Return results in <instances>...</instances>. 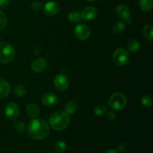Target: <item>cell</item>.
Wrapping results in <instances>:
<instances>
[{
    "label": "cell",
    "instance_id": "cell-2",
    "mask_svg": "<svg viewBox=\"0 0 153 153\" xmlns=\"http://www.w3.org/2000/svg\"><path fill=\"white\" fill-rule=\"evenodd\" d=\"M70 122V117L64 111H56L52 114L49 118V124L55 131H62L67 128Z\"/></svg>",
    "mask_w": 153,
    "mask_h": 153
},
{
    "label": "cell",
    "instance_id": "cell-5",
    "mask_svg": "<svg viewBox=\"0 0 153 153\" xmlns=\"http://www.w3.org/2000/svg\"><path fill=\"white\" fill-rule=\"evenodd\" d=\"M129 60V55L125 49L120 48L115 50L113 55V61L116 65L122 67L126 65Z\"/></svg>",
    "mask_w": 153,
    "mask_h": 153
},
{
    "label": "cell",
    "instance_id": "cell-11",
    "mask_svg": "<svg viewBox=\"0 0 153 153\" xmlns=\"http://www.w3.org/2000/svg\"><path fill=\"white\" fill-rule=\"evenodd\" d=\"M97 13H98V10H97V9L95 7H94V6H89V7H87L82 12V18L83 20H93L97 16Z\"/></svg>",
    "mask_w": 153,
    "mask_h": 153
},
{
    "label": "cell",
    "instance_id": "cell-28",
    "mask_svg": "<svg viewBox=\"0 0 153 153\" xmlns=\"http://www.w3.org/2000/svg\"><path fill=\"white\" fill-rule=\"evenodd\" d=\"M31 8H32L33 10H36V11H38L40 9L43 8V5H42V4L40 1H34V2L31 4Z\"/></svg>",
    "mask_w": 153,
    "mask_h": 153
},
{
    "label": "cell",
    "instance_id": "cell-30",
    "mask_svg": "<svg viewBox=\"0 0 153 153\" xmlns=\"http://www.w3.org/2000/svg\"><path fill=\"white\" fill-rule=\"evenodd\" d=\"M115 117H116V114H115V113L114 111H109L108 113L107 114V118L108 120H114Z\"/></svg>",
    "mask_w": 153,
    "mask_h": 153
},
{
    "label": "cell",
    "instance_id": "cell-8",
    "mask_svg": "<svg viewBox=\"0 0 153 153\" xmlns=\"http://www.w3.org/2000/svg\"><path fill=\"white\" fill-rule=\"evenodd\" d=\"M4 114L8 119L15 120L18 117L19 114V109L17 105L14 102H10L5 106Z\"/></svg>",
    "mask_w": 153,
    "mask_h": 153
},
{
    "label": "cell",
    "instance_id": "cell-10",
    "mask_svg": "<svg viewBox=\"0 0 153 153\" xmlns=\"http://www.w3.org/2000/svg\"><path fill=\"white\" fill-rule=\"evenodd\" d=\"M116 14L119 16L120 19H125L126 21H129L131 18V11H130L129 7L124 4H120L117 5L115 9Z\"/></svg>",
    "mask_w": 153,
    "mask_h": 153
},
{
    "label": "cell",
    "instance_id": "cell-26",
    "mask_svg": "<svg viewBox=\"0 0 153 153\" xmlns=\"http://www.w3.org/2000/svg\"><path fill=\"white\" fill-rule=\"evenodd\" d=\"M14 127L16 131L19 133H23L25 130V126L24 123H22V121L16 120L15 122Z\"/></svg>",
    "mask_w": 153,
    "mask_h": 153
},
{
    "label": "cell",
    "instance_id": "cell-14",
    "mask_svg": "<svg viewBox=\"0 0 153 153\" xmlns=\"http://www.w3.org/2000/svg\"><path fill=\"white\" fill-rule=\"evenodd\" d=\"M26 114L31 119H36L40 114V108L35 103H30L27 105Z\"/></svg>",
    "mask_w": 153,
    "mask_h": 153
},
{
    "label": "cell",
    "instance_id": "cell-27",
    "mask_svg": "<svg viewBox=\"0 0 153 153\" xmlns=\"http://www.w3.org/2000/svg\"><path fill=\"white\" fill-rule=\"evenodd\" d=\"M7 16L3 12L0 11V30H2L5 28L7 25Z\"/></svg>",
    "mask_w": 153,
    "mask_h": 153
},
{
    "label": "cell",
    "instance_id": "cell-23",
    "mask_svg": "<svg viewBox=\"0 0 153 153\" xmlns=\"http://www.w3.org/2000/svg\"><path fill=\"white\" fill-rule=\"evenodd\" d=\"M66 148H67V145H66L65 142L63 141V140H58L55 143V149L58 153L64 152Z\"/></svg>",
    "mask_w": 153,
    "mask_h": 153
},
{
    "label": "cell",
    "instance_id": "cell-13",
    "mask_svg": "<svg viewBox=\"0 0 153 153\" xmlns=\"http://www.w3.org/2000/svg\"><path fill=\"white\" fill-rule=\"evenodd\" d=\"M47 61L46 59L43 58H38L31 64V70L35 73H41L47 67Z\"/></svg>",
    "mask_w": 153,
    "mask_h": 153
},
{
    "label": "cell",
    "instance_id": "cell-18",
    "mask_svg": "<svg viewBox=\"0 0 153 153\" xmlns=\"http://www.w3.org/2000/svg\"><path fill=\"white\" fill-rule=\"evenodd\" d=\"M139 6L143 11H149L152 8L153 0H140Z\"/></svg>",
    "mask_w": 153,
    "mask_h": 153
},
{
    "label": "cell",
    "instance_id": "cell-31",
    "mask_svg": "<svg viewBox=\"0 0 153 153\" xmlns=\"http://www.w3.org/2000/svg\"><path fill=\"white\" fill-rule=\"evenodd\" d=\"M126 149H127V144L125 143H121V144L119 146V147H118V149H119V151H120V152H124V151L126 150Z\"/></svg>",
    "mask_w": 153,
    "mask_h": 153
},
{
    "label": "cell",
    "instance_id": "cell-22",
    "mask_svg": "<svg viewBox=\"0 0 153 153\" xmlns=\"http://www.w3.org/2000/svg\"><path fill=\"white\" fill-rule=\"evenodd\" d=\"M13 92L16 94L17 97H25V94L27 93V90L25 88V87H24L23 85H18L13 90Z\"/></svg>",
    "mask_w": 153,
    "mask_h": 153
},
{
    "label": "cell",
    "instance_id": "cell-21",
    "mask_svg": "<svg viewBox=\"0 0 153 153\" xmlns=\"http://www.w3.org/2000/svg\"><path fill=\"white\" fill-rule=\"evenodd\" d=\"M126 29V25L124 22H117L113 25L112 27V31L114 34H120L125 31Z\"/></svg>",
    "mask_w": 153,
    "mask_h": 153
},
{
    "label": "cell",
    "instance_id": "cell-24",
    "mask_svg": "<svg viewBox=\"0 0 153 153\" xmlns=\"http://www.w3.org/2000/svg\"><path fill=\"white\" fill-rule=\"evenodd\" d=\"M107 111V108L103 105H97L95 108H94V112L97 116H102L103 114H105Z\"/></svg>",
    "mask_w": 153,
    "mask_h": 153
},
{
    "label": "cell",
    "instance_id": "cell-7",
    "mask_svg": "<svg viewBox=\"0 0 153 153\" xmlns=\"http://www.w3.org/2000/svg\"><path fill=\"white\" fill-rule=\"evenodd\" d=\"M54 84L59 91H66L69 88L70 81L65 75L58 74L54 79Z\"/></svg>",
    "mask_w": 153,
    "mask_h": 153
},
{
    "label": "cell",
    "instance_id": "cell-32",
    "mask_svg": "<svg viewBox=\"0 0 153 153\" xmlns=\"http://www.w3.org/2000/svg\"><path fill=\"white\" fill-rule=\"evenodd\" d=\"M105 153H118V152L117 150H115V149H108L107 151H105Z\"/></svg>",
    "mask_w": 153,
    "mask_h": 153
},
{
    "label": "cell",
    "instance_id": "cell-34",
    "mask_svg": "<svg viewBox=\"0 0 153 153\" xmlns=\"http://www.w3.org/2000/svg\"><path fill=\"white\" fill-rule=\"evenodd\" d=\"M0 40H1V38H0Z\"/></svg>",
    "mask_w": 153,
    "mask_h": 153
},
{
    "label": "cell",
    "instance_id": "cell-9",
    "mask_svg": "<svg viewBox=\"0 0 153 153\" xmlns=\"http://www.w3.org/2000/svg\"><path fill=\"white\" fill-rule=\"evenodd\" d=\"M74 33L78 38L82 40H85L91 35V30L88 25L80 24L75 28Z\"/></svg>",
    "mask_w": 153,
    "mask_h": 153
},
{
    "label": "cell",
    "instance_id": "cell-25",
    "mask_svg": "<svg viewBox=\"0 0 153 153\" xmlns=\"http://www.w3.org/2000/svg\"><path fill=\"white\" fill-rule=\"evenodd\" d=\"M140 101H141L142 105H143L144 107H147V108L152 107V98L149 97V96H148V95L143 96L141 98V100H140Z\"/></svg>",
    "mask_w": 153,
    "mask_h": 153
},
{
    "label": "cell",
    "instance_id": "cell-29",
    "mask_svg": "<svg viewBox=\"0 0 153 153\" xmlns=\"http://www.w3.org/2000/svg\"><path fill=\"white\" fill-rule=\"evenodd\" d=\"M9 0H0V9H5L8 7Z\"/></svg>",
    "mask_w": 153,
    "mask_h": 153
},
{
    "label": "cell",
    "instance_id": "cell-33",
    "mask_svg": "<svg viewBox=\"0 0 153 153\" xmlns=\"http://www.w3.org/2000/svg\"><path fill=\"white\" fill-rule=\"evenodd\" d=\"M87 1H90V2H94V1H96L97 0H87Z\"/></svg>",
    "mask_w": 153,
    "mask_h": 153
},
{
    "label": "cell",
    "instance_id": "cell-20",
    "mask_svg": "<svg viewBox=\"0 0 153 153\" xmlns=\"http://www.w3.org/2000/svg\"><path fill=\"white\" fill-rule=\"evenodd\" d=\"M127 48H128V51L131 52H136L138 51L140 49V44L139 42L135 39H131L127 43Z\"/></svg>",
    "mask_w": 153,
    "mask_h": 153
},
{
    "label": "cell",
    "instance_id": "cell-15",
    "mask_svg": "<svg viewBox=\"0 0 153 153\" xmlns=\"http://www.w3.org/2000/svg\"><path fill=\"white\" fill-rule=\"evenodd\" d=\"M10 85L8 82L3 79H0V97L4 98L10 94Z\"/></svg>",
    "mask_w": 153,
    "mask_h": 153
},
{
    "label": "cell",
    "instance_id": "cell-16",
    "mask_svg": "<svg viewBox=\"0 0 153 153\" xmlns=\"http://www.w3.org/2000/svg\"><path fill=\"white\" fill-rule=\"evenodd\" d=\"M77 109V104L73 100L68 101L64 105V112L67 114H73Z\"/></svg>",
    "mask_w": 153,
    "mask_h": 153
},
{
    "label": "cell",
    "instance_id": "cell-19",
    "mask_svg": "<svg viewBox=\"0 0 153 153\" xmlns=\"http://www.w3.org/2000/svg\"><path fill=\"white\" fill-rule=\"evenodd\" d=\"M143 34L145 38L149 41H152L153 39V27L151 25H146L143 28Z\"/></svg>",
    "mask_w": 153,
    "mask_h": 153
},
{
    "label": "cell",
    "instance_id": "cell-6",
    "mask_svg": "<svg viewBox=\"0 0 153 153\" xmlns=\"http://www.w3.org/2000/svg\"><path fill=\"white\" fill-rule=\"evenodd\" d=\"M61 9V6L57 1H50L46 3L43 7L44 13L48 16H54L58 14Z\"/></svg>",
    "mask_w": 153,
    "mask_h": 153
},
{
    "label": "cell",
    "instance_id": "cell-4",
    "mask_svg": "<svg viewBox=\"0 0 153 153\" xmlns=\"http://www.w3.org/2000/svg\"><path fill=\"white\" fill-rule=\"evenodd\" d=\"M111 108L114 111L122 110L126 105V98L125 95L121 93H115L111 96L108 101Z\"/></svg>",
    "mask_w": 153,
    "mask_h": 153
},
{
    "label": "cell",
    "instance_id": "cell-1",
    "mask_svg": "<svg viewBox=\"0 0 153 153\" xmlns=\"http://www.w3.org/2000/svg\"><path fill=\"white\" fill-rule=\"evenodd\" d=\"M49 127L46 121L41 119H33L28 126V134L34 140H43L49 134Z\"/></svg>",
    "mask_w": 153,
    "mask_h": 153
},
{
    "label": "cell",
    "instance_id": "cell-17",
    "mask_svg": "<svg viewBox=\"0 0 153 153\" xmlns=\"http://www.w3.org/2000/svg\"><path fill=\"white\" fill-rule=\"evenodd\" d=\"M82 19V11L79 10H75V11L70 12L68 14V20L73 23L78 22Z\"/></svg>",
    "mask_w": 153,
    "mask_h": 153
},
{
    "label": "cell",
    "instance_id": "cell-3",
    "mask_svg": "<svg viewBox=\"0 0 153 153\" xmlns=\"http://www.w3.org/2000/svg\"><path fill=\"white\" fill-rule=\"evenodd\" d=\"M16 52L12 45L7 43L0 44V63L3 64H8L13 61Z\"/></svg>",
    "mask_w": 153,
    "mask_h": 153
},
{
    "label": "cell",
    "instance_id": "cell-12",
    "mask_svg": "<svg viewBox=\"0 0 153 153\" xmlns=\"http://www.w3.org/2000/svg\"><path fill=\"white\" fill-rule=\"evenodd\" d=\"M42 102L43 105L48 107H52L58 102V97L53 93H46L42 97Z\"/></svg>",
    "mask_w": 153,
    "mask_h": 153
}]
</instances>
